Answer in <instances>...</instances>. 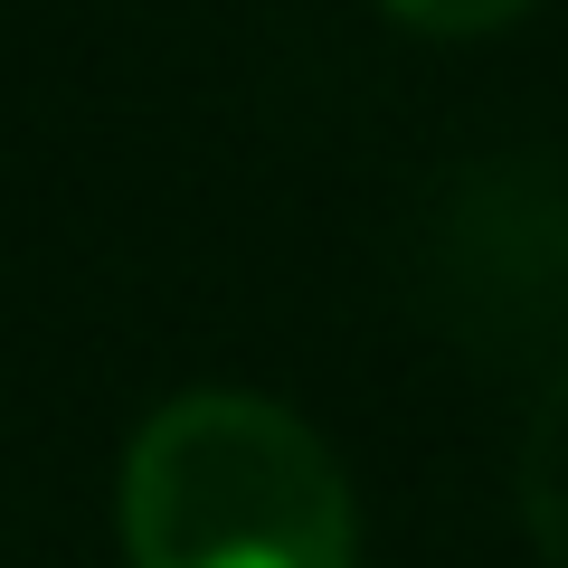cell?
Masks as SVG:
<instances>
[{
	"label": "cell",
	"instance_id": "cell-1",
	"mask_svg": "<svg viewBox=\"0 0 568 568\" xmlns=\"http://www.w3.org/2000/svg\"><path fill=\"white\" fill-rule=\"evenodd\" d=\"M133 568H351V484L304 417L246 388H190L123 465Z\"/></svg>",
	"mask_w": 568,
	"mask_h": 568
},
{
	"label": "cell",
	"instance_id": "cell-2",
	"mask_svg": "<svg viewBox=\"0 0 568 568\" xmlns=\"http://www.w3.org/2000/svg\"><path fill=\"white\" fill-rule=\"evenodd\" d=\"M521 511H530V540L549 549V568H568V369L549 379L540 417H530V446H521Z\"/></svg>",
	"mask_w": 568,
	"mask_h": 568
},
{
	"label": "cell",
	"instance_id": "cell-3",
	"mask_svg": "<svg viewBox=\"0 0 568 568\" xmlns=\"http://www.w3.org/2000/svg\"><path fill=\"white\" fill-rule=\"evenodd\" d=\"M530 0H388V20H407V29H426V39H474V29H503V20H521Z\"/></svg>",
	"mask_w": 568,
	"mask_h": 568
}]
</instances>
